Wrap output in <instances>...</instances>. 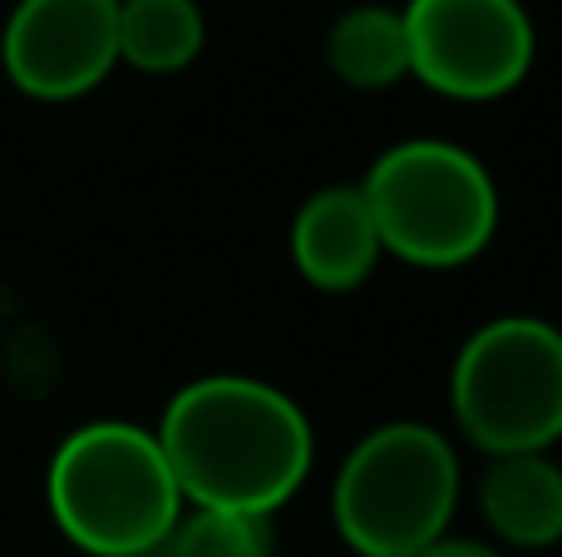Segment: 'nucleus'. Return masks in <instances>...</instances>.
I'll return each instance as SVG.
<instances>
[{"instance_id": "nucleus-1", "label": "nucleus", "mask_w": 562, "mask_h": 557, "mask_svg": "<svg viewBox=\"0 0 562 557\" xmlns=\"http://www.w3.org/2000/svg\"><path fill=\"white\" fill-rule=\"evenodd\" d=\"M154 434L188 509L272 519L316 464L306 410L252 375L188 380Z\"/></svg>"}, {"instance_id": "nucleus-2", "label": "nucleus", "mask_w": 562, "mask_h": 557, "mask_svg": "<svg viewBox=\"0 0 562 557\" xmlns=\"http://www.w3.org/2000/svg\"><path fill=\"white\" fill-rule=\"evenodd\" d=\"M55 528L89 557H138L168 543L183 493L154 430L94 420L65 434L45 474Z\"/></svg>"}, {"instance_id": "nucleus-3", "label": "nucleus", "mask_w": 562, "mask_h": 557, "mask_svg": "<svg viewBox=\"0 0 562 557\" xmlns=\"http://www.w3.org/2000/svg\"><path fill=\"white\" fill-rule=\"evenodd\" d=\"M464 469L435 424L390 420L350 444L330 484V523L356 557H415L445 538Z\"/></svg>"}, {"instance_id": "nucleus-4", "label": "nucleus", "mask_w": 562, "mask_h": 557, "mask_svg": "<svg viewBox=\"0 0 562 557\" xmlns=\"http://www.w3.org/2000/svg\"><path fill=\"white\" fill-rule=\"evenodd\" d=\"M356 187L370 207L380 247L409 266H464L484 257L498 232L494 173L449 138L390 144Z\"/></svg>"}, {"instance_id": "nucleus-5", "label": "nucleus", "mask_w": 562, "mask_h": 557, "mask_svg": "<svg viewBox=\"0 0 562 557\" xmlns=\"http://www.w3.org/2000/svg\"><path fill=\"white\" fill-rule=\"evenodd\" d=\"M449 410L474 450L548 454L562 440V326L543 316H494L449 371Z\"/></svg>"}, {"instance_id": "nucleus-6", "label": "nucleus", "mask_w": 562, "mask_h": 557, "mask_svg": "<svg viewBox=\"0 0 562 557\" xmlns=\"http://www.w3.org/2000/svg\"><path fill=\"white\" fill-rule=\"evenodd\" d=\"M409 75L459 104L514 94L538 55V30L524 0H409Z\"/></svg>"}, {"instance_id": "nucleus-7", "label": "nucleus", "mask_w": 562, "mask_h": 557, "mask_svg": "<svg viewBox=\"0 0 562 557\" xmlns=\"http://www.w3.org/2000/svg\"><path fill=\"white\" fill-rule=\"evenodd\" d=\"M0 65L30 99L65 104L119 65V0H20L0 35Z\"/></svg>"}, {"instance_id": "nucleus-8", "label": "nucleus", "mask_w": 562, "mask_h": 557, "mask_svg": "<svg viewBox=\"0 0 562 557\" xmlns=\"http://www.w3.org/2000/svg\"><path fill=\"white\" fill-rule=\"evenodd\" d=\"M380 257H385V247H380L370 207L356 183L316 187L291 217V262H296L301 282L316 292H360L375 276Z\"/></svg>"}, {"instance_id": "nucleus-9", "label": "nucleus", "mask_w": 562, "mask_h": 557, "mask_svg": "<svg viewBox=\"0 0 562 557\" xmlns=\"http://www.w3.org/2000/svg\"><path fill=\"white\" fill-rule=\"evenodd\" d=\"M479 513L508 548H553L562 543V464L553 454H504L479 479Z\"/></svg>"}, {"instance_id": "nucleus-10", "label": "nucleus", "mask_w": 562, "mask_h": 557, "mask_svg": "<svg viewBox=\"0 0 562 557\" xmlns=\"http://www.w3.org/2000/svg\"><path fill=\"white\" fill-rule=\"evenodd\" d=\"M326 65L346 89L380 94L409 79L405 15L390 5H350L326 35Z\"/></svg>"}, {"instance_id": "nucleus-11", "label": "nucleus", "mask_w": 562, "mask_h": 557, "mask_svg": "<svg viewBox=\"0 0 562 557\" xmlns=\"http://www.w3.org/2000/svg\"><path fill=\"white\" fill-rule=\"evenodd\" d=\"M198 0H119V65L138 75H178L203 55Z\"/></svg>"}, {"instance_id": "nucleus-12", "label": "nucleus", "mask_w": 562, "mask_h": 557, "mask_svg": "<svg viewBox=\"0 0 562 557\" xmlns=\"http://www.w3.org/2000/svg\"><path fill=\"white\" fill-rule=\"evenodd\" d=\"M164 553L168 557H272V519L183 509L178 528L168 533Z\"/></svg>"}, {"instance_id": "nucleus-13", "label": "nucleus", "mask_w": 562, "mask_h": 557, "mask_svg": "<svg viewBox=\"0 0 562 557\" xmlns=\"http://www.w3.org/2000/svg\"><path fill=\"white\" fill-rule=\"evenodd\" d=\"M415 557H504V553L488 548V543H479V538H454V533H445V538H435Z\"/></svg>"}, {"instance_id": "nucleus-14", "label": "nucleus", "mask_w": 562, "mask_h": 557, "mask_svg": "<svg viewBox=\"0 0 562 557\" xmlns=\"http://www.w3.org/2000/svg\"><path fill=\"white\" fill-rule=\"evenodd\" d=\"M138 557H168V553H164V548H154V553H138Z\"/></svg>"}]
</instances>
